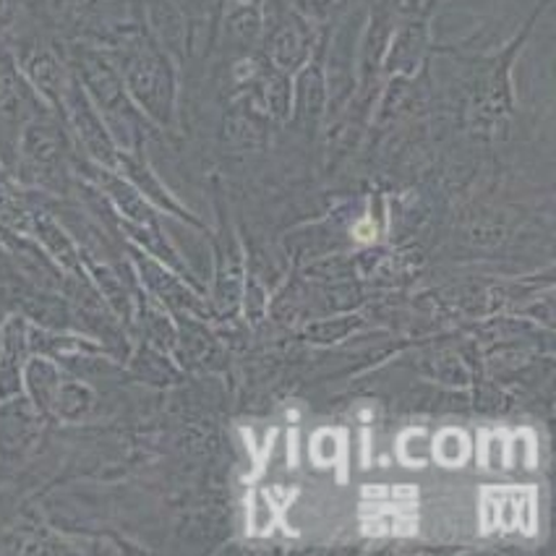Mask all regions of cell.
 Listing matches in <instances>:
<instances>
[{
	"label": "cell",
	"mask_w": 556,
	"mask_h": 556,
	"mask_svg": "<svg viewBox=\"0 0 556 556\" xmlns=\"http://www.w3.org/2000/svg\"><path fill=\"white\" fill-rule=\"evenodd\" d=\"M18 5H22V0H0V31L14 29L18 22Z\"/></svg>",
	"instance_id": "ac0fdd59"
},
{
	"label": "cell",
	"mask_w": 556,
	"mask_h": 556,
	"mask_svg": "<svg viewBox=\"0 0 556 556\" xmlns=\"http://www.w3.org/2000/svg\"><path fill=\"white\" fill-rule=\"evenodd\" d=\"M144 29L173 61H186L193 45V24L180 0H141Z\"/></svg>",
	"instance_id": "9c48e42d"
},
{
	"label": "cell",
	"mask_w": 556,
	"mask_h": 556,
	"mask_svg": "<svg viewBox=\"0 0 556 556\" xmlns=\"http://www.w3.org/2000/svg\"><path fill=\"white\" fill-rule=\"evenodd\" d=\"M128 258H131L136 280L141 282L147 295H152L154 301L163 303L165 308H170L176 314H204L202 293H193L191 282H186L170 267H165L163 262H157V258L141 251L134 243H128Z\"/></svg>",
	"instance_id": "52a82bcc"
},
{
	"label": "cell",
	"mask_w": 556,
	"mask_h": 556,
	"mask_svg": "<svg viewBox=\"0 0 556 556\" xmlns=\"http://www.w3.org/2000/svg\"><path fill=\"white\" fill-rule=\"evenodd\" d=\"M429 50V22H426V14L413 11V16L405 18L392 31L384 61H381V71L390 76H413L416 71H421Z\"/></svg>",
	"instance_id": "7c38bea8"
},
{
	"label": "cell",
	"mask_w": 556,
	"mask_h": 556,
	"mask_svg": "<svg viewBox=\"0 0 556 556\" xmlns=\"http://www.w3.org/2000/svg\"><path fill=\"white\" fill-rule=\"evenodd\" d=\"M271 136V118L251 94L238 92L223 115V141L232 150H264Z\"/></svg>",
	"instance_id": "8fae6325"
},
{
	"label": "cell",
	"mask_w": 556,
	"mask_h": 556,
	"mask_svg": "<svg viewBox=\"0 0 556 556\" xmlns=\"http://www.w3.org/2000/svg\"><path fill=\"white\" fill-rule=\"evenodd\" d=\"M232 3H249V5H262L264 0H232Z\"/></svg>",
	"instance_id": "d6986e66"
},
{
	"label": "cell",
	"mask_w": 556,
	"mask_h": 556,
	"mask_svg": "<svg viewBox=\"0 0 556 556\" xmlns=\"http://www.w3.org/2000/svg\"><path fill=\"white\" fill-rule=\"evenodd\" d=\"M14 58L18 71H22L24 79L29 81V87L35 89L37 97L58 113L71 81L68 61H63L53 45L40 40V37L37 40H22Z\"/></svg>",
	"instance_id": "ba28073f"
},
{
	"label": "cell",
	"mask_w": 556,
	"mask_h": 556,
	"mask_svg": "<svg viewBox=\"0 0 556 556\" xmlns=\"http://www.w3.org/2000/svg\"><path fill=\"white\" fill-rule=\"evenodd\" d=\"M58 115H61L63 123H66V131L74 141L76 152L81 154L89 163L108 167V170H118V157L121 150L118 144L110 136L105 121L97 113L79 79L71 71V81L66 87V94H63L61 108H58Z\"/></svg>",
	"instance_id": "8992f818"
},
{
	"label": "cell",
	"mask_w": 556,
	"mask_h": 556,
	"mask_svg": "<svg viewBox=\"0 0 556 556\" xmlns=\"http://www.w3.org/2000/svg\"><path fill=\"white\" fill-rule=\"evenodd\" d=\"M68 66L87 92L97 113L105 121L110 136L121 152H141L147 139L157 131L147 115L134 105L118 68L113 66L108 53L92 42H76L71 50Z\"/></svg>",
	"instance_id": "3957f363"
},
{
	"label": "cell",
	"mask_w": 556,
	"mask_h": 556,
	"mask_svg": "<svg viewBox=\"0 0 556 556\" xmlns=\"http://www.w3.org/2000/svg\"><path fill=\"white\" fill-rule=\"evenodd\" d=\"M92 403L94 394L87 384H81V381H61V390L55 394L50 413H55L63 421H79V418L87 416Z\"/></svg>",
	"instance_id": "2e32d148"
},
{
	"label": "cell",
	"mask_w": 556,
	"mask_h": 556,
	"mask_svg": "<svg viewBox=\"0 0 556 556\" xmlns=\"http://www.w3.org/2000/svg\"><path fill=\"white\" fill-rule=\"evenodd\" d=\"M321 31L312 18L286 0H264L262 3V53L269 58L271 66L293 76L306 66L319 45Z\"/></svg>",
	"instance_id": "5b68a950"
},
{
	"label": "cell",
	"mask_w": 556,
	"mask_h": 556,
	"mask_svg": "<svg viewBox=\"0 0 556 556\" xmlns=\"http://www.w3.org/2000/svg\"><path fill=\"white\" fill-rule=\"evenodd\" d=\"M76 147L66 131V123L53 108H45L24 123L16 141L14 173L27 191L68 197L76 186Z\"/></svg>",
	"instance_id": "277c9868"
},
{
	"label": "cell",
	"mask_w": 556,
	"mask_h": 556,
	"mask_svg": "<svg viewBox=\"0 0 556 556\" xmlns=\"http://www.w3.org/2000/svg\"><path fill=\"white\" fill-rule=\"evenodd\" d=\"M29 353L27 316H9L0 329V400H14L22 394L24 366Z\"/></svg>",
	"instance_id": "5bb4252c"
},
{
	"label": "cell",
	"mask_w": 556,
	"mask_h": 556,
	"mask_svg": "<svg viewBox=\"0 0 556 556\" xmlns=\"http://www.w3.org/2000/svg\"><path fill=\"white\" fill-rule=\"evenodd\" d=\"M290 5L299 9L306 18H312L314 24H327L345 14L351 0H290Z\"/></svg>",
	"instance_id": "e0dca14e"
},
{
	"label": "cell",
	"mask_w": 556,
	"mask_h": 556,
	"mask_svg": "<svg viewBox=\"0 0 556 556\" xmlns=\"http://www.w3.org/2000/svg\"><path fill=\"white\" fill-rule=\"evenodd\" d=\"M115 173H121V176L126 178L128 184H134L136 189H139L141 197H144L147 202H150L157 212H167V215L178 217L180 223L193 225L197 230H206L202 219L193 217L191 212L186 210V206L180 204L178 199L165 189L163 180L157 178V173L152 170L150 163H147L144 150H141V152H121L118 170H115Z\"/></svg>",
	"instance_id": "30bf717a"
},
{
	"label": "cell",
	"mask_w": 556,
	"mask_h": 556,
	"mask_svg": "<svg viewBox=\"0 0 556 556\" xmlns=\"http://www.w3.org/2000/svg\"><path fill=\"white\" fill-rule=\"evenodd\" d=\"M61 368H58L48 355H35V358L27 361L24 366V390L29 392L31 405L37 407L40 413H50L53 407V400L58 390H61Z\"/></svg>",
	"instance_id": "9a60e30c"
},
{
	"label": "cell",
	"mask_w": 556,
	"mask_h": 556,
	"mask_svg": "<svg viewBox=\"0 0 556 556\" xmlns=\"http://www.w3.org/2000/svg\"><path fill=\"white\" fill-rule=\"evenodd\" d=\"M118 68L123 87L134 105L154 128L173 131L178 123V71L176 61L152 40L144 24L126 22L113 35L97 42Z\"/></svg>",
	"instance_id": "6da1fadb"
},
{
	"label": "cell",
	"mask_w": 556,
	"mask_h": 556,
	"mask_svg": "<svg viewBox=\"0 0 556 556\" xmlns=\"http://www.w3.org/2000/svg\"><path fill=\"white\" fill-rule=\"evenodd\" d=\"M548 0L535 9L528 18L526 27L520 29L517 40L486 61L476 63L470 74L460 84V121L470 136L481 141H504L513 128L515 115V92H513V63L517 53L526 45L530 29L539 24L541 11L546 9Z\"/></svg>",
	"instance_id": "7a4b0ae2"
},
{
	"label": "cell",
	"mask_w": 556,
	"mask_h": 556,
	"mask_svg": "<svg viewBox=\"0 0 556 556\" xmlns=\"http://www.w3.org/2000/svg\"><path fill=\"white\" fill-rule=\"evenodd\" d=\"M29 236L42 245L45 254L53 258L58 267H61L63 275H68V277L87 275L79 243H76L74 236L63 228L61 219H58L53 212L48 210V204L37 202L35 212H31Z\"/></svg>",
	"instance_id": "4fadbf2b"
}]
</instances>
